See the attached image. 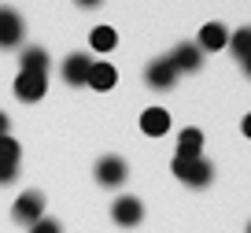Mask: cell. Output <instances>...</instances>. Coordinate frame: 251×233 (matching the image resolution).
I'll list each match as a JSON object with an SVG mask.
<instances>
[{"mask_svg": "<svg viewBox=\"0 0 251 233\" xmlns=\"http://www.w3.org/2000/svg\"><path fill=\"white\" fill-rule=\"evenodd\" d=\"M170 63L177 70H200V48L196 45H177L170 56Z\"/></svg>", "mask_w": 251, "mask_h": 233, "instance_id": "obj_14", "label": "cell"}, {"mask_svg": "<svg viewBox=\"0 0 251 233\" xmlns=\"http://www.w3.org/2000/svg\"><path fill=\"white\" fill-rule=\"evenodd\" d=\"M244 70H248V78H251V56H248V59H244Z\"/></svg>", "mask_w": 251, "mask_h": 233, "instance_id": "obj_22", "label": "cell"}, {"mask_svg": "<svg viewBox=\"0 0 251 233\" xmlns=\"http://www.w3.org/2000/svg\"><path fill=\"white\" fill-rule=\"evenodd\" d=\"M81 8H96V4H103V0H78Z\"/></svg>", "mask_w": 251, "mask_h": 233, "instance_id": "obj_21", "label": "cell"}, {"mask_svg": "<svg viewBox=\"0 0 251 233\" xmlns=\"http://www.w3.org/2000/svg\"><path fill=\"white\" fill-rule=\"evenodd\" d=\"M19 41H23V19H19V11L0 8V48H15Z\"/></svg>", "mask_w": 251, "mask_h": 233, "instance_id": "obj_9", "label": "cell"}, {"mask_svg": "<svg viewBox=\"0 0 251 233\" xmlns=\"http://www.w3.org/2000/svg\"><path fill=\"white\" fill-rule=\"evenodd\" d=\"M23 70H30V74H48V52L45 48H26L23 52Z\"/></svg>", "mask_w": 251, "mask_h": 233, "instance_id": "obj_16", "label": "cell"}, {"mask_svg": "<svg viewBox=\"0 0 251 233\" xmlns=\"http://www.w3.org/2000/svg\"><path fill=\"white\" fill-rule=\"evenodd\" d=\"M96 181L107 189H118L126 181V163L118 159V155H103L100 163H96Z\"/></svg>", "mask_w": 251, "mask_h": 233, "instance_id": "obj_8", "label": "cell"}, {"mask_svg": "<svg viewBox=\"0 0 251 233\" xmlns=\"http://www.w3.org/2000/svg\"><path fill=\"white\" fill-rule=\"evenodd\" d=\"M115 82H118V70L111 67V63H93V70H89V82H85V86H93V89H100V93H107Z\"/></svg>", "mask_w": 251, "mask_h": 233, "instance_id": "obj_13", "label": "cell"}, {"mask_svg": "<svg viewBox=\"0 0 251 233\" xmlns=\"http://www.w3.org/2000/svg\"><path fill=\"white\" fill-rule=\"evenodd\" d=\"M174 174H177L185 185H192V189H203V185H211V178H214V167L207 163L203 155L200 159H177L174 155Z\"/></svg>", "mask_w": 251, "mask_h": 233, "instance_id": "obj_1", "label": "cell"}, {"mask_svg": "<svg viewBox=\"0 0 251 233\" xmlns=\"http://www.w3.org/2000/svg\"><path fill=\"white\" fill-rule=\"evenodd\" d=\"M0 137H8V115L0 111Z\"/></svg>", "mask_w": 251, "mask_h": 233, "instance_id": "obj_19", "label": "cell"}, {"mask_svg": "<svg viewBox=\"0 0 251 233\" xmlns=\"http://www.w3.org/2000/svg\"><path fill=\"white\" fill-rule=\"evenodd\" d=\"M226 45H229V33H226V26H222V23H207L203 30H200V45L196 48L218 52V48H226Z\"/></svg>", "mask_w": 251, "mask_h": 233, "instance_id": "obj_11", "label": "cell"}, {"mask_svg": "<svg viewBox=\"0 0 251 233\" xmlns=\"http://www.w3.org/2000/svg\"><path fill=\"white\" fill-rule=\"evenodd\" d=\"M111 218H115L118 226H141L144 207H141V200H137V196H118L115 207H111Z\"/></svg>", "mask_w": 251, "mask_h": 233, "instance_id": "obj_6", "label": "cell"}, {"mask_svg": "<svg viewBox=\"0 0 251 233\" xmlns=\"http://www.w3.org/2000/svg\"><path fill=\"white\" fill-rule=\"evenodd\" d=\"M19 178V141L0 137V185H11Z\"/></svg>", "mask_w": 251, "mask_h": 233, "instance_id": "obj_3", "label": "cell"}, {"mask_svg": "<svg viewBox=\"0 0 251 233\" xmlns=\"http://www.w3.org/2000/svg\"><path fill=\"white\" fill-rule=\"evenodd\" d=\"M11 215H15V222H23V226H33L41 215H45V196H41L37 189L23 193V196L15 200V207H11Z\"/></svg>", "mask_w": 251, "mask_h": 233, "instance_id": "obj_2", "label": "cell"}, {"mask_svg": "<svg viewBox=\"0 0 251 233\" xmlns=\"http://www.w3.org/2000/svg\"><path fill=\"white\" fill-rule=\"evenodd\" d=\"M30 233H63L59 222H52V218H37V222L30 226Z\"/></svg>", "mask_w": 251, "mask_h": 233, "instance_id": "obj_18", "label": "cell"}, {"mask_svg": "<svg viewBox=\"0 0 251 233\" xmlns=\"http://www.w3.org/2000/svg\"><path fill=\"white\" fill-rule=\"evenodd\" d=\"M240 130H244V137H251V115H244V122H240Z\"/></svg>", "mask_w": 251, "mask_h": 233, "instance_id": "obj_20", "label": "cell"}, {"mask_svg": "<svg viewBox=\"0 0 251 233\" xmlns=\"http://www.w3.org/2000/svg\"><path fill=\"white\" fill-rule=\"evenodd\" d=\"M89 45H93L96 52H111V48L118 45V33L111 30V26H96V30H93V37H89Z\"/></svg>", "mask_w": 251, "mask_h": 233, "instance_id": "obj_17", "label": "cell"}, {"mask_svg": "<svg viewBox=\"0 0 251 233\" xmlns=\"http://www.w3.org/2000/svg\"><path fill=\"white\" fill-rule=\"evenodd\" d=\"M248 233H251V222H248Z\"/></svg>", "mask_w": 251, "mask_h": 233, "instance_id": "obj_23", "label": "cell"}, {"mask_svg": "<svg viewBox=\"0 0 251 233\" xmlns=\"http://www.w3.org/2000/svg\"><path fill=\"white\" fill-rule=\"evenodd\" d=\"M89 70H93V59H89L85 52H74V56L63 59V82H67V86H85Z\"/></svg>", "mask_w": 251, "mask_h": 233, "instance_id": "obj_4", "label": "cell"}, {"mask_svg": "<svg viewBox=\"0 0 251 233\" xmlns=\"http://www.w3.org/2000/svg\"><path fill=\"white\" fill-rule=\"evenodd\" d=\"M48 89V78L45 74H30V70H19L15 78V96L19 100H41Z\"/></svg>", "mask_w": 251, "mask_h": 233, "instance_id": "obj_5", "label": "cell"}, {"mask_svg": "<svg viewBox=\"0 0 251 233\" xmlns=\"http://www.w3.org/2000/svg\"><path fill=\"white\" fill-rule=\"evenodd\" d=\"M200 155H203V133H200L196 126L181 130V137H177V159H200Z\"/></svg>", "mask_w": 251, "mask_h": 233, "instance_id": "obj_10", "label": "cell"}, {"mask_svg": "<svg viewBox=\"0 0 251 233\" xmlns=\"http://www.w3.org/2000/svg\"><path fill=\"white\" fill-rule=\"evenodd\" d=\"M177 74H181V70L170 63V56H163V59L148 63V74H144V78H148L151 89H170L174 82H177Z\"/></svg>", "mask_w": 251, "mask_h": 233, "instance_id": "obj_7", "label": "cell"}, {"mask_svg": "<svg viewBox=\"0 0 251 233\" xmlns=\"http://www.w3.org/2000/svg\"><path fill=\"white\" fill-rule=\"evenodd\" d=\"M226 48H229V52H233L236 59L244 63V59L251 56V26H240V30H236L233 37H229V45H226Z\"/></svg>", "mask_w": 251, "mask_h": 233, "instance_id": "obj_15", "label": "cell"}, {"mask_svg": "<svg viewBox=\"0 0 251 233\" xmlns=\"http://www.w3.org/2000/svg\"><path fill=\"white\" fill-rule=\"evenodd\" d=\"M141 130L148 133V137H163V133L170 130V115H166L163 108H148L141 115Z\"/></svg>", "mask_w": 251, "mask_h": 233, "instance_id": "obj_12", "label": "cell"}]
</instances>
